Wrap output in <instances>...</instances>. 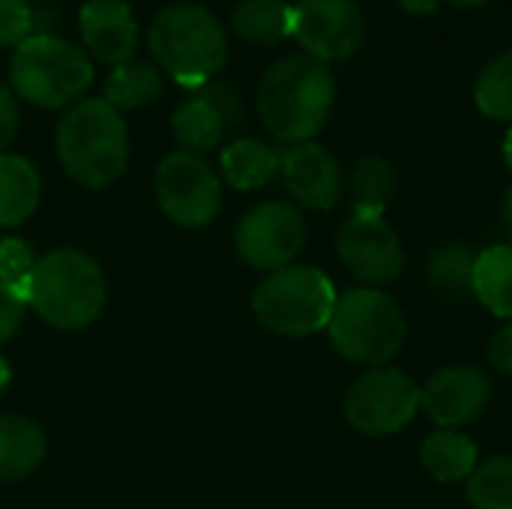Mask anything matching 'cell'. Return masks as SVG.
I'll return each mask as SVG.
<instances>
[{
    "instance_id": "cell-31",
    "label": "cell",
    "mask_w": 512,
    "mask_h": 509,
    "mask_svg": "<svg viewBox=\"0 0 512 509\" xmlns=\"http://www.w3.org/2000/svg\"><path fill=\"white\" fill-rule=\"evenodd\" d=\"M18 126H21L18 96L12 93V87L0 84V153H6V147L15 141Z\"/></svg>"
},
{
    "instance_id": "cell-16",
    "label": "cell",
    "mask_w": 512,
    "mask_h": 509,
    "mask_svg": "<svg viewBox=\"0 0 512 509\" xmlns=\"http://www.w3.org/2000/svg\"><path fill=\"white\" fill-rule=\"evenodd\" d=\"M231 129L228 117L222 108L213 102L207 90H195L192 99H186L174 114H171V135L186 153H210L219 147L222 135Z\"/></svg>"
},
{
    "instance_id": "cell-36",
    "label": "cell",
    "mask_w": 512,
    "mask_h": 509,
    "mask_svg": "<svg viewBox=\"0 0 512 509\" xmlns=\"http://www.w3.org/2000/svg\"><path fill=\"white\" fill-rule=\"evenodd\" d=\"M453 6H459V9H480V6H486V3H492V0H450Z\"/></svg>"
},
{
    "instance_id": "cell-27",
    "label": "cell",
    "mask_w": 512,
    "mask_h": 509,
    "mask_svg": "<svg viewBox=\"0 0 512 509\" xmlns=\"http://www.w3.org/2000/svg\"><path fill=\"white\" fill-rule=\"evenodd\" d=\"M474 99L486 117L501 123L512 120V51H501L483 66L474 87Z\"/></svg>"
},
{
    "instance_id": "cell-21",
    "label": "cell",
    "mask_w": 512,
    "mask_h": 509,
    "mask_svg": "<svg viewBox=\"0 0 512 509\" xmlns=\"http://www.w3.org/2000/svg\"><path fill=\"white\" fill-rule=\"evenodd\" d=\"M474 300L492 315L512 324V246H489L477 252L474 264Z\"/></svg>"
},
{
    "instance_id": "cell-8",
    "label": "cell",
    "mask_w": 512,
    "mask_h": 509,
    "mask_svg": "<svg viewBox=\"0 0 512 509\" xmlns=\"http://www.w3.org/2000/svg\"><path fill=\"white\" fill-rule=\"evenodd\" d=\"M420 411V384L396 366L366 369L345 393V420L357 435L390 438Z\"/></svg>"
},
{
    "instance_id": "cell-4",
    "label": "cell",
    "mask_w": 512,
    "mask_h": 509,
    "mask_svg": "<svg viewBox=\"0 0 512 509\" xmlns=\"http://www.w3.org/2000/svg\"><path fill=\"white\" fill-rule=\"evenodd\" d=\"M27 306L57 330L90 327L108 303V282L96 258L81 249H51L36 258L27 282Z\"/></svg>"
},
{
    "instance_id": "cell-1",
    "label": "cell",
    "mask_w": 512,
    "mask_h": 509,
    "mask_svg": "<svg viewBox=\"0 0 512 509\" xmlns=\"http://www.w3.org/2000/svg\"><path fill=\"white\" fill-rule=\"evenodd\" d=\"M336 105L330 63L291 54L273 63L258 84V114L267 132L285 144H306L327 126Z\"/></svg>"
},
{
    "instance_id": "cell-11",
    "label": "cell",
    "mask_w": 512,
    "mask_h": 509,
    "mask_svg": "<svg viewBox=\"0 0 512 509\" xmlns=\"http://www.w3.org/2000/svg\"><path fill=\"white\" fill-rule=\"evenodd\" d=\"M291 39L321 63L351 60L366 42V18L354 0H297Z\"/></svg>"
},
{
    "instance_id": "cell-19",
    "label": "cell",
    "mask_w": 512,
    "mask_h": 509,
    "mask_svg": "<svg viewBox=\"0 0 512 509\" xmlns=\"http://www.w3.org/2000/svg\"><path fill=\"white\" fill-rule=\"evenodd\" d=\"M42 201V177L36 165L15 153H0V228L24 225Z\"/></svg>"
},
{
    "instance_id": "cell-14",
    "label": "cell",
    "mask_w": 512,
    "mask_h": 509,
    "mask_svg": "<svg viewBox=\"0 0 512 509\" xmlns=\"http://www.w3.org/2000/svg\"><path fill=\"white\" fill-rule=\"evenodd\" d=\"M279 177L297 207L327 213L345 195V171L339 159L318 141L291 144L282 153Z\"/></svg>"
},
{
    "instance_id": "cell-33",
    "label": "cell",
    "mask_w": 512,
    "mask_h": 509,
    "mask_svg": "<svg viewBox=\"0 0 512 509\" xmlns=\"http://www.w3.org/2000/svg\"><path fill=\"white\" fill-rule=\"evenodd\" d=\"M399 6L408 15H432V12H438L441 0H399Z\"/></svg>"
},
{
    "instance_id": "cell-12",
    "label": "cell",
    "mask_w": 512,
    "mask_h": 509,
    "mask_svg": "<svg viewBox=\"0 0 512 509\" xmlns=\"http://www.w3.org/2000/svg\"><path fill=\"white\" fill-rule=\"evenodd\" d=\"M336 255L342 267L363 282V288H381L402 276L405 249L396 228L384 216L351 213L336 234Z\"/></svg>"
},
{
    "instance_id": "cell-26",
    "label": "cell",
    "mask_w": 512,
    "mask_h": 509,
    "mask_svg": "<svg viewBox=\"0 0 512 509\" xmlns=\"http://www.w3.org/2000/svg\"><path fill=\"white\" fill-rule=\"evenodd\" d=\"M474 509H512V456H492L477 465L465 483Z\"/></svg>"
},
{
    "instance_id": "cell-10",
    "label": "cell",
    "mask_w": 512,
    "mask_h": 509,
    "mask_svg": "<svg viewBox=\"0 0 512 509\" xmlns=\"http://www.w3.org/2000/svg\"><path fill=\"white\" fill-rule=\"evenodd\" d=\"M306 234L309 228L297 204L264 201L240 219L234 231V246L246 267L273 273L294 264V258L306 246Z\"/></svg>"
},
{
    "instance_id": "cell-17",
    "label": "cell",
    "mask_w": 512,
    "mask_h": 509,
    "mask_svg": "<svg viewBox=\"0 0 512 509\" xmlns=\"http://www.w3.org/2000/svg\"><path fill=\"white\" fill-rule=\"evenodd\" d=\"M48 453L45 432L21 417V414H0V483H15L30 477Z\"/></svg>"
},
{
    "instance_id": "cell-13",
    "label": "cell",
    "mask_w": 512,
    "mask_h": 509,
    "mask_svg": "<svg viewBox=\"0 0 512 509\" xmlns=\"http://www.w3.org/2000/svg\"><path fill=\"white\" fill-rule=\"evenodd\" d=\"M492 402V381L477 366H444L420 384V411L438 429H462L483 417Z\"/></svg>"
},
{
    "instance_id": "cell-23",
    "label": "cell",
    "mask_w": 512,
    "mask_h": 509,
    "mask_svg": "<svg viewBox=\"0 0 512 509\" xmlns=\"http://www.w3.org/2000/svg\"><path fill=\"white\" fill-rule=\"evenodd\" d=\"M474 264L477 252L462 243L441 246L426 264L429 288L447 303H468L474 300Z\"/></svg>"
},
{
    "instance_id": "cell-28",
    "label": "cell",
    "mask_w": 512,
    "mask_h": 509,
    "mask_svg": "<svg viewBox=\"0 0 512 509\" xmlns=\"http://www.w3.org/2000/svg\"><path fill=\"white\" fill-rule=\"evenodd\" d=\"M33 267H36V255L24 240H18V237L0 240V285L24 294Z\"/></svg>"
},
{
    "instance_id": "cell-37",
    "label": "cell",
    "mask_w": 512,
    "mask_h": 509,
    "mask_svg": "<svg viewBox=\"0 0 512 509\" xmlns=\"http://www.w3.org/2000/svg\"><path fill=\"white\" fill-rule=\"evenodd\" d=\"M504 159H507V165H510L512 171V126L510 132H507V138H504Z\"/></svg>"
},
{
    "instance_id": "cell-20",
    "label": "cell",
    "mask_w": 512,
    "mask_h": 509,
    "mask_svg": "<svg viewBox=\"0 0 512 509\" xmlns=\"http://www.w3.org/2000/svg\"><path fill=\"white\" fill-rule=\"evenodd\" d=\"M282 153L258 138H237L219 156V171L231 189L255 192L279 174Z\"/></svg>"
},
{
    "instance_id": "cell-22",
    "label": "cell",
    "mask_w": 512,
    "mask_h": 509,
    "mask_svg": "<svg viewBox=\"0 0 512 509\" xmlns=\"http://www.w3.org/2000/svg\"><path fill=\"white\" fill-rule=\"evenodd\" d=\"M162 87H165L162 69L150 60L132 57L111 69L102 99L123 114V111H138V108L150 105L153 99H159Z\"/></svg>"
},
{
    "instance_id": "cell-30",
    "label": "cell",
    "mask_w": 512,
    "mask_h": 509,
    "mask_svg": "<svg viewBox=\"0 0 512 509\" xmlns=\"http://www.w3.org/2000/svg\"><path fill=\"white\" fill-rule=\"evenodd\" d=\"M27 312H30L27 297L15 288L0 285V345H6L21 330Z\"/></svg>"
},
{
    "instance_id": "cell-3",
    "label": "cell",
    "mask_w": 512,
    "mask_h": 509,
    "mask_svg": "<svg viewBox=\"0 0 512 509\" xmlns=\"http://www.w3.org/2000/svg\"><path fill=\"white\" fill-rule=\"evenodd\" d=\"M147 48L171 81L186 90H201L228 60V33L207 6L174 3L150 21Z\"/></svg>"
},
{
    "instance_id": "cell-25",
    "label": "cell",
    "mask_w": 512,
    "mask_h": 509,
    "mask_svg": "<svg viewBox=\"0 0 512 509\" xmlns=\"http://www.w3.org/2000/svg\"><path fill=\"white\" fill-rule=\"evenodd\" d=\"M348 192L354 213L384 216V207L396 192V168L384 156H363L348 177Z\"/></svg>"
},
{
    "instance_id": "cell-34",
    "label": "cell",
    "mask_w": 512,
    "mask_h": 509,
    "mask_svg": "<svg viewBox=\"0 0 512 509\" xmlns=\"http://www.w3.org/2000/svg\"><path fill=\"white\" fill-rule=\"evenodd\" d=\"M504 228H507V237H510V246H512V186L507 189V195H504Z\"/></svg>"
},
{
    "instance_id": "cell-6",
    "label": "cell",
    "mask_w": 512,
    "mask_h": 509,
    "mask_svg": "<svg viewBox=\"0 0 512 509\" xmlns=\"http://www.w3.org/2000/svg\"><path fill=\"white\" fill-rule=\"evenodd\" d=\"M327 333L345 360L378 369L399 357L408 339V324L402 306L387 291L360 285L336 297Z\"/></svg>"
},
{
    "instance_id": "cell-35",
    "label": "cell",
    "mask_w": 512,
    "mask_h": 509,
    "mask_svg": "<svg viewBox=\"0 0 512 509\" xmlns=\"http://www.w3.org/2000/svg\"><path fill=\"white\" fill-rule=\"evenodd\" d=\"M9 381H12V369H9V363H6V360L0 357V393H3L6 387H9Z\"/></svg>"
},
{
    "instance_id": "cell-24",
    "label": "cell",
    "mask_w": 512,
    "mask_h": 509,
    "mask_svg": "<svg viewBox=\"0 0 512 509\" xmlns=\"http://www.w3.org/2000/svg\"><path fill=\"white\" fill-rule=\"evenodd\" d=\"M231 30L255 45H276L291 36V6L285 0H240L231 9Z\"/></svg>"
},
{
    "instance_id": "cell-29",
    "label": "cell",
    "mask_w": 512,
    "mask_h": 509,
    "mask_svg": "<svg viewBox=\"0 0 512 509\" xmlns=\"http://www.w3.org/2000/svg\"><path fill=\"white\" fill-rule=\"evenodd\" d=\"M33 36V6L27 0H0V48H18Z\"/></svg>"
},
{
    "instance_id": "cell-18",
    "label": "cell",
    "mask_w": 512,
    "mask_h": 509,
    "mask_svg": "<svg viewBox=\"0 0 512 509\" xmlns=\"http://www.w3.org/2000/svg\"><path fill=\"white\" fill-rule=\"evenodd\" d=\"M420 465L435 483H468L480 465V450L462 429H438L420 444Z\"/></svg>"
},
{
    "instance_id": "cell-15",
    "label": "cell",
    "mask_w": 512,
    "mask_h": 509,
    "mask_svg": "<svg viewBox=\"0 0 512 509\" xmlns=\"http://www.w3.org/2000/svg\"><path fill=\"white\" fill-rule=\"evenodd\" d=\"M78 30L90 60L114 69L135 57L138 21L126 0H87L78 12Z\"/></svg>"
},
{
    "instance_id": "cell-5",
    "label": "cell",
    "mask_w": 512,
    "mask_h": 509,
    "mask_svg": "<svg viewBox=\"0 0 512 509\" xmlns=\"http://www.w3.org/2000/svg\"><path fill=\"white\" fill-rule=\"evenodd\" d=\"M9 84L18 99L36 108H69L90 90L93 60L57 33H33L12 54Z\"/></svg>"
},
{
    "instance_id": "cell-32",
    "label": "cell",
    "mask_w": 512,
    "mask_h": 509,
    "mask_svg": "<svg viewBox=\"0 0 512 509\" xmlns=\"http://www.w3.org/2000/svg\"><path fill=\"white\" fill-rule=\"evenodd\" d=\"M486 360L492 363L495 372L512 378V324H504L501 330L492 333V339L486 345Z\"/></svg>"
},
{
    "instance_id": "cell-2",
    "label": "cell",
    "mask_w": 512,
    "mask_h": 509,
    "mask_svg": "<svg viewBox=\"0 0 512 509\" xmlns=\"http://www.w3.org/2000/svg\"><path fill=\"white\" fill-rule=\"evenodd\" d=\"M63 171L84 189L117 183L129 165V129L123 114L102 96H84L57 123L54 135Z\"/></svg>"
},
{
    "instance_id": "cell-7",
    "label": "cell",
    "mask_w": 512,
    "mask_h": 509,
    "mask_svg": "<svg viewBox=\"0 0 512 509\" xmlns=\"http://www.w3.org/2000/svg\"><path fill=\"white\" fill-rule=\"evenodd\" d=\"M336 297V285L324 270L312 264H288L258 282L252 294V312L270 333L306 339L327 330Z\"/></svg>"
},
{
    "instance_id": "cell-9",
    "label": "cell",
    "mask_w": 512,
    "mask_h": 509,
    "mask_svg": "<svg viewBox=\"0 0 512 509\" xmlns=\"http://www.w3.org/2000/svg\"><path fill=\"white\" fill-rule=\"evenodd\" d=\"M156 201L174 225L204 228L222 210V177L204 156L174 150L156 168Z\"/></svg>"
}]
</instances>
